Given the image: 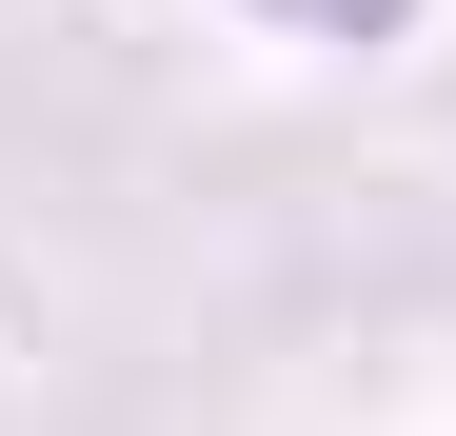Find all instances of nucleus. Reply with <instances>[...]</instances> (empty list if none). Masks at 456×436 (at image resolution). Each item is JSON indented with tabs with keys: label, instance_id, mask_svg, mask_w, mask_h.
Here are the masks:
<instances>
[{
	"label": "nucleus",
	"instance_id": "obj_1",
	"mask_svg": "<svg viewBox=\"0 0 456 436\" xmlns=\"http://www.w3.org/2000/svg\"><path fill=\"white\" fill-rule=\"evenodd\" d=\"M258 20H318V40H397V0H258Z\"/></svg>",
	"mask_w": 456,
	"mask_h": 436
}]
</instances>
